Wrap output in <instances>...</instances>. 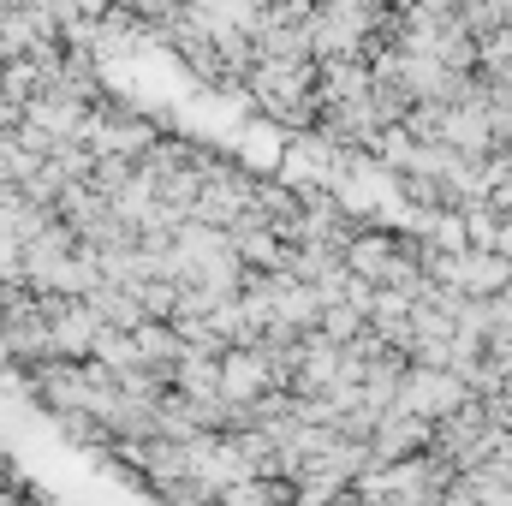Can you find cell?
Returning <instances> with one entry per match:
<instances>
[{"label": "cell", "mask_w": 512, "mask_h": 506, "mask_svg": "<svg viewBox=\"0 0 512 506\" xmlns=\"http://www.w3.org/2000/svg\"><path fill=\"white\" fill-rule=\"evenodd\" d=\"M173 393H185V399H197V405H215V399H221V358L185 346V358L173 364Z\"/></svg>", "instance_id": "2"}, {"label": "cell", "mask_w": 512, "mask_h": 506, "mask_svg": "<svg viewBox=\"0 0 512 506\" xmlns=\"http://www.w3.org/2000/svg\"><path fill=\"white\" fill-rule=\"evenodd\" d=\"M161 506H215V495L203 483H179L173 495H161Z\"/></svg>", "instance_id": "3"}, {"label": "cell", "mask_w": 512, "mask_h": 506, "mask_svg": "<svg viewBox=\"0 0 512 506\" xmlns=\"http://www.w3.org/2000/svg\"><path fill=\"white\" fill-rule=\"evenodd\" d=\"M268 393H274V376H268V364H262V352H256V346L221 358V399H233V405H245V411H251L256 399H268Z\"/></svg>", "instance_id": "1"}]
</instances>
